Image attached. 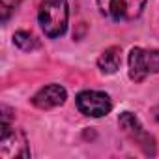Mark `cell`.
<instances>
[{
    "mask_svg": "<svg viewBox=\"0 0 159 159\" xmlns=\"http://www.w3.org/2000/svg\"><path fill=\"white\" fill-rule=\"evenodd\" d=\"M122 64V49L120 47H109L101 52V56L98 58V67L105 73V75H112L120 69Z\"/></svg>",
    "mask_w": 159,
    "mask_h": 159,
    "instance_id": "8",
    "label": "cell"
},
{
    "mask_svg": "<svg viewBox=\"0 0 159 159\" xmlns=\"http://www.w3.org/2000/svg\"><path fill=\"white\" fill-rule=\"evenodd\" d=\"M118 125H120V129H122L135 144H139V146L142 148L144 153L155 155V140L152 139V135H148V133L142 129L139 118H137L133 112H122L120 118H118Z\"/></svg>",
    "mask_w": 159,
    "mask_h": 159,
    "instance_id": "5",
    "label": "cell"
},
{
    "mask_svg": "<svg viewBox=\"0 0 159 159\" xmlns=\"http://www.w3.org/2000/svg\"><path fill=\"white\" fill-rule=\"evenodd\" d=\"M0 157L2 159H26L30 157L26 137L21 129L11 127L8 122H2V135H0Z\"/></svg>",
    "mask_w": 159,
    "mask_h": 159,
    "instance_id": "3",
    "label": "cell"
},
{
    "mask_svg": "<svg viewBox=\"0 0 159 159\" xmlns=\"http://www.w3.org/2000/svg\"><path fill=\"white\" fill-rule=\"evenodd\" d=\"M13 43L21 49V51H36V49H39V41H38V38L34 36V34H30V32H26V30H19V32H15V36H13Z\"/></svg>",
    "mask_w": 159,
    "mask_h": 159,
    "instance_id": "9",
    "label": "cell"
},
{
    "mask_svg": "<svg viewBox=\"0 0 159 159\" xmlns=\"http://www.w3.org/2000/svg\"><path fill=\"white\" fill-rule=\"evenodd\" d=\"M66 98H67V92H66L64 86H60V84H47L39 92H36V96L32 98V103L38 109L47 111V109H54V107L62 105L66 101Z\"/></svg>",
    "mask_w": 159,
    "mask_h": 159,
    "instance_id": "7",
    "label": "cell"
},
{
    "mask_svg": "<svg viewBox=\"0 0 159 159\" xmlns=\"http://www.w3.org/2000/svg\"><path fill=\"white\" fill-rule=\"evenodd\" d=\"M146 0H98L101 15L112 21H133L144 10Z\"/></svg>",
    "mask_w": 159,
    "mask_h": 159,
    "instance_id": "4",
    "label": "cell"
},
{
    "mask_svg": "<svg viewBox=\"0 0 159 159\" xmlns=\"http://www.w3.org/2000/svg\"><path fill=\"white\" fill-rule=\"evenodd\" d=\"M77 109L86 116L92 118H101L111 112L112 101L105 92H96V90H84L77 96Z\"/></svg>",
    "mask_w": 159,
    "mask_h": 159,
    "instance_id": "6",
    "label": "cell"
},
{
    "mask_svg": "<svg viewBox=\"0 0 159 159\" xmlns=\"http://www.w3.org/2000/svg\"><path fill=\"white\" fill-rule=\"evenodd\" d=\"M152 73H159V51L135 47L129 52V77L135 83H142Z\"/></svg>",
    "mask_w": 159,
    "mask_h": 159,
    "instance_id": "2",
    "label": "cell"
},
{
    "mask_svg": "<svg viewBox=\"0 0 159 159\" xmlns=\"http://www.w3.org/2000/svg\"><path fill=\"white\" fill-rule=\"evenodd\" d=\"M21 0H0V17H2V23H6L19 8Z\"/></svg>",
    "mask_w": 159,
    "mask_h": 159,
    "instance_id": "10",
    "label": "cell"
},
{
    "mask_svg": "<svg viewBox=\"0 0 159 159\" xmlns=\"http://www.w3.org/2000/svg\"><path fill=\"white\" fill-rule=\"evenodd\" d=\"M67 0H41L38 19L49 38H60L67 28Z\"/></svg>",
    "mask_w": 159,
    "mask_h": 159,
    "instance_id": "1",
    "label": "cell"
}]
</instances>
